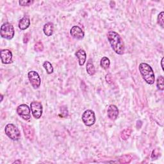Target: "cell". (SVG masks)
Returning <instances> with one entry per match:
<instances>
[{
  "label": "cell",
  "instance_id": "83f0119b",
  "mask_svg": "<svg viewBox=\"0 0 164 164\" xmlns=\"http://www.w3.org/2000/svg\"><path fill=\"white\" fill-rule=\"evenodd\" d=\"M163 60H164V58H162V60H161V66H162V69L163 70Z\"/></svg>",
  "mask_w": 164,
  "mask_h": 164
},
{
  "label": "cell",
  "instance_id": "d6986e66",
  "mask_svg": "<svg viewBox=\"0 0 164 164\" xmlns=\"http://www.w3.org/2000/svg\"><path fill=\"white\" fill-rule=\"evenodd\" d=\"M43 67H44V69H46L47 74H50L53 73V65L50 62L48 61L44 62V64H43Z\"/></svg>",
  "mask_w": 164,
  "mask_h": 164
},
{
  "label": "cell",
  "instance_id": "e0dca14e",
  "mask_svg": "<svg viewBox=\"0 0 164 164\" xmlns=\"http://www.w3.org/2000/svg\"><path fill=\"white\" fill-rule=\"evenodd\" d=\"M132 132V130L130 128L124 129L121 132V133H120V138H121L123 141H126V140H128L129 138V137L131 136Z\"/></svg>",
  "mask_w": 164,
  "mask_h": 164
},
{
  "label": "cell",
  "instance_id": "6da1fadb",
  "mask_svg": "<svg viewBox=\"0 0 164 164\" xmlns=\"http://www.w3.org/2000/svg\"><path fill=\"white\" fill-rule=\"evenodd\" d=\"M107 38L113 50L118 55H123L125 50L124 43L118 33L114 31H109Z\"/></svg>",
  "mask_w": 164,
  "mask_h": 164
},
{
  "label": "cell",
  "instance_id": "ac0fdd59",
  "mask_svg": "<svg viewBox=\"0 0 164 164\" xmlns=\"http://www.w3.org/2000/svg\"><path fill=\"white\" fill-rule=\"evenodd\" d=\"M110 65V61L108 58L104 56L101 60L100 62V65L104 69H108L109 68Z\"/></svg>",
  "mask_w": 164,
  "mask_h": 164
},
{
  "label": "cell",
  "instance_id": "7c38bea8",
  "mask_svg": "<svg viewBox=\"0 0 164 164\" xmlns=\"http://www.w3.org/2000/svg\"><path fill=\"white\" fill-rule=\"evenodd\" d=\"M107 113H108V118L112 120H116L118 117L119 110L115 105H111L108 108Z\"/></svg>",
  "mask_w": 164,
  "mask_h": 164
},
{
  "label": "cell",
  "instance_id": "4fadbf2b",
  "mask_svg": "<svg viewBox=\"0 0 164 164\" xmlns=\"http://www.w3.org/2000/svg\"><path fill=\"white\" fill-rule=\"evenodd\" d=\"M75 55H76V57L78 58L80 65V66L84 65L85 61H86V59H87V55H86L85 51L84 50H79L78 51H76Z\"/></svg>",
  "mask_w": 164,
  "mask_h": 164
},
{
  "label": "cell",
  "instance_id": "9c48e42d",
  "mask_svg": "<svg viewBox=\"0 0 164 164\" xmlns=\"http://www.w3.org/2000/svg\"><path fill=\"white\" fill-rule=\"evenodd\" d=\"M70 34L73 38L78 40H81L85 36V33L82 29L78 26H74L70 30Z\"/></svg>",
  "mask_w": 164,
  "mask_h": 164
},
{
  "label": "cell",
  "instance_id": "9a60e30c",
  "mask_svg": "<svg viewBox=\"0 0 164 164\" xmlns=\"http://www.w3.org/2000/svg\"><path fill=\"white\" fill-rule=\"evenodd\" d=\"M43 31H44V34L47 37L51 36L53 35V31H54L53 24L51 23H46L44 26V28H43Z\"/></svg>",
  "mask_w": 164,
  "mask_h": 164
},
{
  "label": "cell",
  "instance_id": "603a6c76",
  "mask_svg": "<svg viewBox=\"0 0 164 164\" xmlns=\"http://www.w3.org/2000/svg\"><path fill=\"white\" fill-rule=\"evenodd\" d=\"M163 12H162L158 14V23L162 28H163Z\"/></svg>",
  "mask_w": 164,
  "mask_h": 164
},
{
  "label": "cell",
  "instance_id": "ba28073f",
  "mask_svg": "<svg viewBox=\"0 0 164 164\" xmlns=\"http://www.w3.org/2000/svg\"><path fill=\"white\" fill-rule=\"evenodd\" d=\"M31 111L33 116L35 119H40L42 114V105L38 101H33L30 105Z\"/></svg>",
  "mask_w": 164,
  "mask_h": 164
},
{
  "label": "cell",
  "instance_id": "5bb4252c",
  "mask_svg": "<svg viewBox=\"0 0 164 164\" xmlns=\"http://www.w3.org/2000/svg\"><path fill=\"white\" fill-rule=\"evenodd\" d=\"M30 25V20L28 17L25 16L19 22V28L21 30H25Z\"/></svg>",
  "mask_w": 164,
  "mask_h": 164
},
{
  "label": "cell",
  "instance_id": "4316f807",
  "mask_svg": "<svg viewBox=\"0 0 164 164\" xmlns=\"http://www.w3.org/2000/svg\"><path fill=\"white\" fill-rule=\"evenodd\" d=\"M112 77L110 74H107V76H106V81H107L108 84L112 83Z\"/></svg>",
  "mask_w": 164,
  "mask_h": 164
},
{
  "label": "cell",
  "instance_id": "ffe728a7",
  "mask_svg": "<svg viewBox=\"0 0 164 164\" xmlns=\"http://www.w3.org/2000/svg\"><path fill=\"white\" fill-rule=\"evenodd\" d=\"M163 83H164V79H163V77L162 76H159L158 79H157V83H156V85H157V87L159 90H163L164 89V85H163Z\"/></svg>",
  "mask_w": 164,
  "mask_h": 164
},
{
  "label": "cell",
  "instance_id": "5b68a950",
  "mask_svg": "<svg viewBox=\"0 0 164 164\" xmlns=\"http://www.w3.org/2000/svg\"><path fill=\"white\" fill-rule=\"evenodd\" d=\"M81 119L87 126H92L96 122L95 114L91 110H85L84 114H82Z\"/></svg>",
  "mask_w": 164,
  "mask_h": 164
},
{
  "label": "cell",
  "instance_id": "f1b7e54d",
  "mask_svg": "<svg viewBox=\"0 0 164 164\" xmlns=\"http://www.w3.org/2000/svg\"><path fill=\"white\" fill-rule=\"evenodd\" d=\"M14 163H21V161H16V162H14Z\"/></svg>",
  "mask_w": 164,
  "mask_h": 164
},
{
  "label": "cell",
  "instance_id": "8992f818",
  "mask_svg": "<svg viewBox=\"0 0 164 164\" xmlns=\"http://www.w3.org/2000/svg\"><path fill=\"white\" fill-rule=\"evenodd\" d=\"M17 113L24 120H28L31 118L30 108L25 104L19 105L17 108Z\"/></svg>",
  "mask_w": 164,
  "mask_h": 164
},
{
  "label": "cell",
  "instance_id": "7a4b0ae2",
  "mask_svg": "<svg viewBox=\"0 0 164 164\" xmlns=\"http://www.w3.org/2000/svg\"><path fill=\"white\" fill-rule=\"evenodd\" d=\"M138 69L142 78L146 81L147 84L149 85L154 84L155 77L152 67L150 65L146 63H141L139 65Z\"/></svg>",
  "mask_w": 164,
  "mask_h": 164
},
{
  "label": "cell",
  "instance_id": "7402d4cb",
  "mask_svg": "<svg viewBox=\"0 0 164 164\" xmlns=\"http://www.w3.org/2000/svg\"><path fill=\"white\" fill-rule=\"evenodd\" d=\"M131 160V156L129 155H124L119 159V162L120 163H129Z\"/></svg>",
  "mask_w": 164,
  "mask_h": 164
},
{
  "label": "cell",
  "instance_id": "d4e9b609",
  "mask_svg": "<svg viewBox=\"0 0 164 164\" xmlns=\"http://www.w3.org/2000/svg\"><path fill=\"white\" fill-rule=\"evenodd\" d=\"M158 156H159V152L158 149H155V150H153L151 155V158L153 160H156V159L158 158Z\"/></svg>",
  "mask_w": 164,
  "mask_h": 164
},
{
  "label": "cell",
  "instance_id": "52a82bcc",
  "mask_svg": "<svg viewBox=\"0 0 164 164\" xmlns=\"http://www.w3.org/2000/svg\"><path fill=\"white\" fill-rule=\"evenodd\" d=\"M28 77L29 81H30L32 86L34 89H38L39 87L41 84V78L36 71H31L28 73Z\"/></svg>",
  "mask_w": 164,
  "mask_h": 164
},
{
  "label": "cell",
  "instance_id": "3957f363",
  "mask_svg": "<svg viewBox=\"0 0 164 164\" xmlns=\"http://www.w3.org/2000/svg\"><path fill=\"white\" fill-rule=\"evenodd\" d=\"M7 135L14 141H19L21 138V133L19 129L13 124H8L5 128Z\"/></svg>",
  "mask_w": 164,
  "mask_h": 164
},
{
  "label": "cell",
  "instance_id": "cb8c5ba5",
  "mask_svg": "<svg viewBox=\"0 0 164 164\" xmlns=\"http://www.w3.org/2000/svg\"><path fill=\"white\" fill-rule=\"evenodd\" d=\"M33 3V1H30V0H29V1H19V3L20 5L21 6L23 7H27V6H30Z\"/></svg>",
  "mask_w": 164,
  "mask_h": 164
},
{
  "label": "cell",
  "instance_id": "44dd1931",
  "mask_svg": "<svg viewBox=\"0 0 164 164\" xmlns=\"http://www.w3.org/2000/svg\"><path fill=\"white\" fill-rule=\"evenodd\" d=\"M34 50L37 52H42L43 50H44V46H43V44L41 41L37 42L35 44Z\"/></svg>",
  "mask_w": 164,
  "mask_h": 164
},
{
  "label": "cell",
  "instance_id": "484cf974",
  "mask_svg": "<svg viewBox=\"0 0 164 164\" xmlns=\"http://www.w3.org/2000/svg\"><path fill=\"white\" fill-rule=\"evenodd\" d=\"M30 33H26V34L25 35V37H24V38H23V41H24V43H27L29 40H30Z\"/></svg>",
  "mask_w": 164,
  "mask_h": 164
},
{
  "label": "cell",
  "instance_id": "8fae6325",
  "mask_svg": "<svg viewBox=\"0 0 164 164\" xmlns=\"http://www.w3.org/2000/svg\"><path fill=\"white\" fill-rule=\"evenodd\" d=\"M1 60L3 64H9L12 62V53L8 50H3L1 51Z\"/></svg>",
  "mask_w": 164,
  "mask_h": 164
},
{
  "label": "cell",
  "instance_id": "277c9868",
  "mask_svg": "<svg viewBox=\"0 0 164 164\" xmlns=\"http://www.w3.org/2000/svg\"><path fill=\"white\" fill-rule=\"evenodd\" d=\"M14 26L8 23H4L1 27V36L8 40H11L14 36Z\"/></svg>",
  "mask_w": 164,
  "mask_h": 164
},
{
  "label": "cell",
  "instance_id": "f546056e",
  "mask_svg": "<svg viewBox=\"0 0 164 164\" xmlns=\"http://www.w3.org/2000/svg\"><path fill=\"white\" fill-rule=\"evenodd\" d=\"M3 95H2V100L1 101L3 100Z\"/></svg>",
  "mask_w": 164,
  "mask_h": 164
},
{
  "label": "cell",
  "instance_id": "30bf717a",
  "mask_svg": "<svg viewBox=\"0 0 164 164\" xmlns=\"http://www.w3.org/2000/svg\"><path fill=\"white\" fill-rule=\"evenodd\" d=\"M22 126H23V132H24V133H25L26 138L28 140H29V141H33V139H34L35 133H34V130H33L32 127H31L30 126H29V125L25 123H23Z\"/></svg>",
  "mask_w": 164,
  "mask_h": 164
},
{
  "label": "cell",
  "instance_id": "2e32d148",
  "mask_svg": "<svg viewBox=\"0 0 164 164\" xmlns=\"http://www.w3.org/2000/svg\"><path fill=\"white\" fill-rule=\"evenodd\" d=\"M87 72L89 75L93 76L95 74V67L93 64V62L91 59H89L87 64Z\"/></svg>",
  "mask_w": 164,
  "mask_h": 164
}]
</instances>
